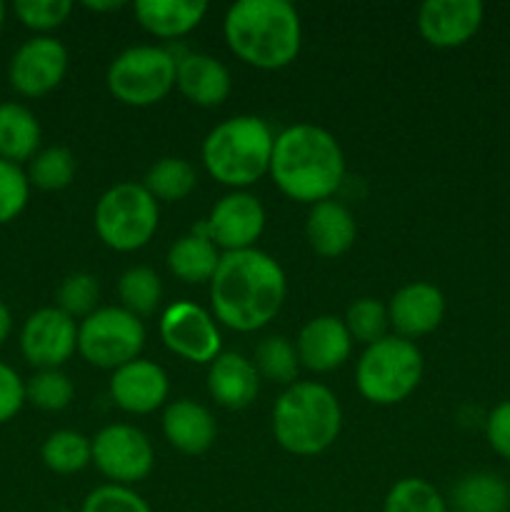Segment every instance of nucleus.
Listing matches in <instances>:
<instances>
[{
    "instance_id": "nucleus-32",
    "label": "nucleus",
    "mask_w": 510,
    "mask_h": 512,
    "mask_svg": "<svg viewBox=\"0 0 510 512\" xmlns=\"http://www.w3.org/2000/svg\"><path fill=\"white\" fill-rule=\"evenodd\" d=\"M383 512H448V505L430 483L405 478L390 488Z\"/></svg>"
},
{
    "instance_id": "nucleus-27",
    "label": "nucleus",
    "mask_w": 510,
    "mask_h": 512,
    "mask_svg": "<svg viewBox=\"0 0 510 512\" xmlns=\"http://www.w3.org/2000/svg\"><path fill=\"white\" fill-rule=\"evenodd\" d=\"M198 175L195 168L183 158H160L153 168L145 175V190L153 195L155 200H165V203H175V200L188 198L195 190Z\"/></svg>"
},
{
    "instance_id": "nucleus-21",
    "label": "nucleus",
    "mask_w": 510,
    "mask_h": 512,
    "mask_svg": "<svg viewBox=\"0 0 510 512\" xmlns=\"http://www.w3.org/2000/svg\"><path fill=\"white\" fill-rule=\"evenodd\" d=\"M163 433L175 450L185 455H200L215 443L218 425L208 408L193 400H175L165 408Z\"/></svg>"
},
{
    "instance_id": "nucleus-25",
    "label": "nucleus",
    "mask_w": 510,
    "mask_h": 512,
    "mask_svg": "<svg viewBox=\"0 0 510 512\" xmlns=\"http://www.w3.org/2000/svg\"><path fill=\"white\" fill-rule=\"evenodd\" d=\"M40 145V125L20 103H0V158L18 163L33 158Z\"/></svg>"
},
{
    "instance_id": "nucleus-3",
    "label": "nucleus",
    "mask_w": 510,
    "mask_h": 512,
    "mask_svg": "<svg viewBox=\"0 0 510 512\" xmlns=\"http://www.w3.org/2000/svg\"><path fill=\"white\" fill-rule=\"evenodd\" d=\"M225 40L248 65L278 70L298 58L303 30L288 0H238L225 15Z\"/></svg>"
},
{
    "instance_id": "nucleus-2",
    "label": "nucleus",
    "mask_w": 510,
    "mask_h": 512,
    "mask_svg": "<svg viewBox=\"0 0 510 512\" xmlns=\"http://www.w3.org/2000/svg\"><path fill=\"white\" fill-rule=\"evenodd\" d=\"M268 173L288 198L315 205L340 188L345 158L328 130L300 123L275 138Z\"/></svg>"
},
{
    "instance_id": "nucleus-38",
    "label": "nucleus",
    "mask_w": 510,
    "mask_h": 512,
    "mask_svg": "<svg viewBox=\"0 0 510 512\" xmlns=\"http://www.w3.org/2000/svg\"><path fill=\"white\" fill-rule=\"evenodd\" d=\"M80 512H153L150 505L125 485H103L85 498Z\"/></svg>"
},
{
    "instance_id": "nucleus-23",
    "label": "nucleus",
    "mask_w": 510,
    "mask_h": 512,
    "mask_svg": "<svg viewBox=\"0 0 510 512\" xmlns=\"http://www.w3.org/2000/svg\"><path fill=\"white\" fill-rule=\"evenodd\" d=\"M208 13L205 0H138L135 18L148 33L160 38H178L190 33Z\"/></svg>"
},
{
    "instance_id": "nucleus-8",
    "label": "nucleus",
    "mask_w": 510,
    "mask_h": 512,
    "mask_svg": "<svg viewBox=\"0 0 510 512\" xmlns=\"http://www.w3.org/2000/svg\"><path fill=\"white\" fill-rule=\"evenodd\" d=\"M175 63L173 53L155 45H135L123 50L110 63L108 88L120 103L145 108L163 100L175 85Z\"/></svg>"
},
{
    "instance_id": "nucleus-36",
    "label": "nucleus",
    "mask_w": 510,
    "mask_h": 512,
    "mask_svg": "<svg viewBox=\"0 0 510 512\" xmlns=\"http://www.w3.org/2000/svg\"><path fill=\"white\" fill-rule=\"evenodd\" d=\"M30 195V180L18 163L0 158V225L23 213Z\"/></svg>"
},
{
    "instance_id": "nucleus-17",
    "label": "nucleus",
    "mask_w": 510,
    "mask_h": 512,
    "mask_svg": "<svg viewBox=\"0 0 510 512\" xmlns=\"http://www.w3.org/2000/svg\"><path fill=\"white\" fill-rule=\"evenodd\" d=\"M350 348H353V338L343 320L335 315H320L305 323L295 343L300 365L315 373H330L340 368L348 360Z\"/></svg>"
},
{
    "instance_id": "nucleus-26",
    "label": "nucleus",
    "mask_w": 510,
    "mask_h": 512,
    "mask_svg": "<svg viewBox=\"0 0 510 512\" xmlns=\"http://www.w3.org/2000/svg\"><path fill=\"white\" fill-rule=\"evenodd\" d=\"M453 505L458 512H508L510 488L493 473H470L453 488Z\"/></svg>"
},
{
    "instance_id": "nucleus-19",
    "label": "nucleus",
    "mask_w": 510,
    "mask_h": 512,
    "mask_svg": "<svg viewBox=\"0 0 510 512\" xmlns=\"http://www.w3.org/2000/svg\"><path fill=\"white\" fill-rule=\"evenodd\" d=\"M175 85L190 103L210 108L230 95V73L213 55L188 53L178 60Z\"/></svg>"
},
{
    "instance_id": "nucleus-14",
    "label": "nucleus",
    "mask_w": 510,
    "mask_h": 512,
    "mask_svg": "<svg viewBox=\"0 0 510 512\" xmlns=\"http://www.w3.org/2000/svg\"><path fill=\"white\" fill-rule=\"evenodd\" d=\"M160 338L175 355L193 363H213L220 355V333L203 308L175 303L160 318Z\"/></svg>"
},
{
    "instance_id": "nucleus-11",
    "label": "nucleus",
    "mask_w": 510,
    "mask_h": 512,
    "mask_svg": "<svg viewBox=\"0 0 510 512\" xmlns=\"http://www.w3.org/2000/svg\"><path fill=\"white\" fill-rule=\"evenodd\" d=\"M20 348L28 363L40 370H58L78 348V328L60 308H40L25 320Z\"/></svg>"
},
{
    "instance_id": "nucleus-10",
    "label": "nucleus",
    "mask_w": 510,
    "mask_h": 512,
    "mask_svg": "<svg viewBox=\"0 0 510 512\" xmlns=\"http://www.w3.org/2000/svg\"><path fill=\"white\" fill-rule=\"evenodd\" d=\"M93 463L115 485H130L148 478L155 450L148 435L133 425H108L93 440Z\"/></svg>"
},
{
    "instance_id": "nucleus-41",
    "label": "nucleus",
    "mask_w": 510,
    "mask_h": 512,
    "mask_svg": "<svg viewBox=\"0 0 510 512\" xmlns=\"http://www.w3.org/2000/svg\"><path fill=\"white\" fill-rule=\"evenodd\" d=\"M10 328H13V320H10V310L5 308V303L0 300V345H3L5 338L10 335Z\"/></svg>"
},
{
    "instance_id": "nucleus-15",
    "label": "nucleus",
    "mask_w": 510,
    "mask_h": 512,
    "mask_svg": "<svg viewBox=\"0 0 510 512\" xmlns=\"http://www.w3.org/2000/svg\"><path fill=\"white\" fill-rule=\"evenodd\" d=\"M480 0H428L418 10V28L435 48L465 45L483 23Z\"/></svg>"
},
{
    "instance_id": "nucleus-7",
    "label": "nucleus",
    "mask_w": 510,
    "mask_h": 512,
    "mask_svg": "<svg viewBox=\"0 0 510 512\" xmlns=\"http://www.w3.org/2000/svg\"><path fill=\"white\" fill-rule=\"evenodd\" d=\"M158 200L138 183H118L95 205V230L108 248L130 253L150 243L158 230Z\"/></svg>"
},
{
    "instance_id": "nucleus-42",
    "label": "nucleus",
    "mask_w": 510,
    "mask_h": 512,
    "mask_svg": "<svg viewBox=\"0 0 510 512\" xmlns=\"http://www.w3.org/2000/svg\"><path fill=\"white\" fill-rule=\"evenodd\" d=\"M85 8H90V10H118V8H123V3H120V0H110V3H98V0H88V3H85Z\"/></svg>"
},
{
    "instance_id": "nucleus-35",
    "label": "nucleus",
    "mask_w": 510,
    "mask_h": 512,
    "mask_svg": "<svg viewBox=\"0 0 510 512\" xmlns=\"http://www.w3.org/2000/svg\"><path fill=\"white\" fill-rule=\"evenodd\" d=\"M100 285L98 278L90 273H73L60 283L58 288V308L70 318H88L95 313V303H98Z\"/></svg>"
},
{
    "instance_id": "nucleus-37",
    "label": "nucleus",
    "mask_w": 510,
    "mask_h": 512,
    "mask_svg": "<svg viewBox=\"0 0 510 512\" xmlns=\"http://www.w3.org/2000/svg\"><path fill=\"white\" fill-rule=\"evenodd\" d=\"M13 10L20 23L28 25V28L53 30L60 23H65V18L73 10V3L70 0H18Z\"/></svg>"
},
{
    "instance_id": "nucleus-12",
    "label": "nucleus",
    "mask_w": 510,
    "mask_h": 512,
    "mask_svg": "<svg viewBox=\"0 0 510 512\" xmlns=\"http://www.w3.org/2000/svg\"><path fill=\"white\" fill-rule=\"evenodd\" d=\"M265 228V210L260 200L250 193H230L210 210V218L200 223L193 233L208 235L215 248L233 250L253 248Z\"/></svg>"
},
{
    "instance_id": "nucleus-31",
    "label": "nucleus",
    "mask_w": 510,
    "mask_h": 512,
    "mask_svg": "<svg viewBox=\"0 0 510 512\" xmlns=\"http://www.w3.org/2000/svg\"><path fill=\"white\" fill-rule=\"evenodd\" d=\"M118 293L120 300H123V308L140 318V315H150L158 308L163 285H160V278L155 275V270L145 268V265H135V268L123 273V278L118 283Z\"/></svg>"
},
{
    "instance_id": "nucleus-6",
    "label": "nucleus",
    "mask_w": 510,
    "mask_h": 512,
    "mask_svg": "<svg viewBox=\"0 0 510 512\" xmlns=\"http://www.w3.org/2000/svg\"><path fill=\"white\" fill-rule=\"evenodd\" d=\"M423 378V355L410 340L385 335L368 345L355 370L360 395L375 405H395L408 398Z\"/></svg>"
},
{
    "instance_id": "nucleus-43",
    "label": "nucleus",
    "mask_w": 510,
    "mask_h": 512,
    "mask_svg": "<svg viewBox=\"0 0 510 512\" xmlns=\"http://www.w3.org/2000/svg\"><path fill=\"white\" fill-rule=\"evenodd\" d=\"M3 18H5V8L3 3H0V28H3Z\"/></svg>"
},
{
    "instance_id": "nucleus-20",
    "label": "nucleus",
    "mask_w": 510,
    "mask_h": 512,
    "mask_svg": "<svg viewBox=\"0 0 510 512\" xmlns=\"http://www.w3.org/2000/svg\"><path fill=\"white\" fill-rule=\"evenodd\" d=\"M208 390L218 405L228 410H243L260 390V375L250 360L238 353H220L210 363Z\"/></svg>"
},
{
    "instance_id": "nucleus-9",
    "label": "nucleus",
    "mask_w": 510,
    "mask_h": 512,
    "mask_svg": "<svg viewBox=\"0 0 510 512\" xmlns=\"http://www.w3.org/2000/svg\"><path fill=\"white\" fill-rule=\"evenodd\" d=\"M145 345V328L138 315L125 308H100L78 328V350L95 368L118 370L138 360Z\"/></svg>"
},
{
    "instance_id": "nucleus-18",
    "label": "nucleus",
    "mask_w": 510,
    "mask_h": 512,
    "mask_svg": "<svg viewBox=\"0 0 510 512\" xmlns=\"http://www.w3.org/2000/svg\"><path fill=\"white\" fill-rule=\"evenodd\" d=\"M445 315V298L435 285L410 283L403 285L390 298L388 320L400 338H418L433 333Z\"/></svg>"
},
{
    "instance_id": "nucleus-22",
    "label": "nucleus",
    "mask_w": 510,
    "mask_h": 512,
    "mask_svg": "<svg viewBox=\"0 0 510 512\" xmlns=\"http://www.w3.org/2000/svg\"><path fill=\"white\" fill-rule=\"evenodd\" d=\"M305 235H308V243L315 253L323 255V258H338L353 248L358 225H355L353 213L345 205L335 203V200H323V203H315L310 208Z\"/></svg>"
},
{
    "instance_id": "nucleus-30",
    "label": "nucleus",
    "mask_w": 510,
    "mask_h": 512,
    "mask_svg": "<svg viewBox=\"0 0 510 512\" xmlns=\"http://www.w3.org/2000/svg\"><path fill=\"white\" fill-rule=\"evenodd\" d=\"M75 155L68 148H45L33 155L28 168V180L40 190H63L75 178Z\"/></svg>"
},
{
    "instance_id": "nucleus-1",
    "label": "nucleus",
    "mask_w": 510,
    "mask_h": 512,
    "mask_svg": "<svg viewBox=\"0 0 510 512\" xmlns=\"http://www.w3.org/2000/svg\"><path fill=\"white\" fill-rule=\"evenodd\" d=\"M285 273L263 250H233L220 255L210 280L215 318L240 333L265 328L285 300Z\"/></svg>"
},
{
    "instance_id": "nucleus-13",
    "label": "nucleus",
    "mask_w": 510,
    "mask_h": 512,
    "mask_svg": "<svg viewBox=\"0 0 510 512\" xmlns=\"http://www.w3.org/2000/svg\"><path fill=\"white\" fill-rule=\"evenodd\" d=\"M68 70V50L50 35L30 38L10 58V83L20 95L38 98L58 88Z\"/></svg>"
},
{
    "instance_id": "nucleus-4",
    "label": "nucleus",
    "mask_w": 510,
    "mask_h": 512,
    "mask_svg": "<svg viewBox=\"0 0 510 512\" xmlns=\"http://www.w3.org/2000/svg\"><path fill=\"white\" fill-rule=\"evenodd\" d=\"M343 428L340 403L320 383L288 385L273 408V435L293 455H318L338 440Z\"/></svg>"
},
{
    "instance_id": "nucleus-29",
    "label": "nucleus",
    "mask_w": 510,
    "mask_h": 512,
    "mask_svg": "<svg viewBox=\"0 0 510 512\" xmlns=\"http://www.w3.org/2000/svg\"><path fill=\"white\" fill-rule=\"evenodd\" d=\"M298 368V350L288 338L270 335L255 350V370L263 378L273 380V383L293 385L295 378H298Z\"/></svg>"
},
{
    "instance_id": "nucleus-39",
    "label": "nucleus",
    "mask_w": 510,
    "mask_h": 512,
    "mask_svg": "<svg viewBox=\"0 0 510 512\" xmlns=\"http://www.w3.org/2000/svg\"><path fill=\"white\" fill-rule=\"evenodd\" d=\"M25 403V383L10 365L0 363V425L13 420Z\"/></svg>"
},
{
    "instance_id": "nucleus-34",
    "label": "nucleus",
    "mask_w": 510,
    "mask_h": 512,
    "mask_svg": "<svg viewBox=\"0 0 510 512\" xmlns=\"http://www.w3.org/2000/svg\"><path fill=\"white\" fill-rule=\"evenodd\" d=\"M345 328H348L350 338L358 343L373 345L385 338V328H388V308L373 298H360L345 313Z\"/></svg>"
},
{
    "instance_id": "nucleus-5",
    "label": "nucleus",
    "mask_w": 510,
    "mask_h": 512,
    "mask_svg": "<svg viewBox=\"0 0 510 512\" xmlns=\"http://www.w3.org/2000/svg\"><path fill=\"white\" fill-rule=\"evenodd\" d=\"M275 138L268 123L255 115L223 120L203 143V163L223 185L245 188L270 170Z\"/></svg>"
},
{
    "instance_id": "nucleus-33",
    "label": "nucleus",
    "mask_w": 510,
    "mask_h": 512,
    "mask_svg": "<svg viewBox=\"0 0 510 512\" xmlns=\"http://www.w3.org/2000/svg\"><path fill=\"white\" fill-rule=\"evenodd\" d=\"M73 393V383L60 370H40V373H35L25 383V400L33 403L35 408L48 410V413L68 408L70 400H73Z\"/></svg>"
},
{
    "instance_id": "nucleus-28",
    "label": "nucleus",
    "mask_w": 510,
    "mask_h": 512,
    "mask_svg": "<svg viewBox=\"0 0 510 512\" xmlns=\"http://www.w3.org/2000/svg\"><path fill=\"white\" fill-rule=\"evenodd\" d=\"M40 455L53 473L73 475L93 463V443L75 430H58L45 440Z\"/></svg>"
},
{
    "instance_id": "nucleus-40",
    "label": "nucleus",
    "mask_w": 510,
    "mask_h": 512,
    "mask_svg": "<svg viewBox=\"0 0 510 512\" xmlns=\"http://www.w3.org/2000/svg\"><path fill=\"white\" fill-rule=\"evenodd\" d=\"M485 438L500 458L510 460V400H503L490 410L485 420Z\"/></svg>"
},
{
    "instance_id": "nucleus-16",
    "label": "nucleus",
    "mask_w": 510,
    "mask_h": 512,
    "mask_svg": "<svg viewBox=\"0 0 510 512\" xmlns=\"http://www.w3.org/2000/svg\"><path fill=\"white\" fill-rule=\"evenodd\" d=\"M168 375L150 360H133L110 378V398L125 413L145 415L158 410L168 398Z\"/></svg>"
},
{
    "instance_id": "nucleus-24",
    "label": "nucleus",
    "mask_w": 510,
    "mask_h": 512,
    "mask_svg": "<svg viewBox=\"0 0 510 512\" xmlns=\"http://www.w3.org/2000/svg\"><path fill=\"white\" fill-rule=\"evenodd\" d=\"M220 255L208 235L190 233L175 240L168 250V268L183 283H205L213 280Z\"/></svg>"
}]
</instances>
